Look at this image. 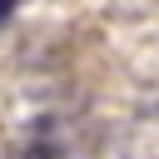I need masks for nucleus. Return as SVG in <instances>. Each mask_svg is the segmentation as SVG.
<instances>
[{
    "mask_svg": "<svg viewBox=\"0 0 159 159\" xmlns=\"http://www.w3.org/2000/svg\"><path fill=\"white\" fill-rule=\"evenodd\" d=\"M15 5H20V0H0V25H5L10 15H15Z\"/></svg>",
    "mask_w": 159,
    "mask_h": 159,
    "instance_id": "nucleus-1",
    "label": "nucleus"
}]
</instances>
